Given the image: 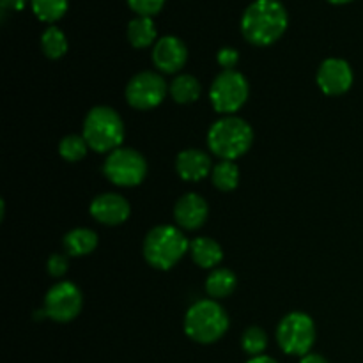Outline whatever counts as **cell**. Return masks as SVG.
Returning a JSON list of instances; mask_svg holds the SVG:
<instances>
[{
    "label": "cell",
    "instance_id": "6da1fadb",
    "mask_svg": "<svg viewBox=\"0 0 363 363\" xmlns=\"http://www.w3.org/2000/svg\"><path fill=\"white\" fill-rule=\"evenodd\" d=\"M289 14L280 0H254L241 16V34L250 45L269 46L287 30Z\"/></svg>",
    "mask_w": 363,
    "mask_h": 363
},
{
    "label": "cell",
    "instance_id": "7a4b0ae2",
    "mask_svg": "<svg viewBox=\"0 0 363 363\" xmlns=\"http://www.w3.org/2000/svg\"><path fill=\"white\" fill-rule=\"evenodd\" d=\"M254 130L238 116H223L211 124L208 131V147L216 158L234 162L250 151Z\"/></svg>",
    "mask_w": 363,
    "mask_h": 363
},
{
    "label": "cell",
    "instance_id": "3957f363",
    "mask_svg": "<svg viewBox=\"0 0 363 363\" xmlns=\"http://www.w3.org/2000/svg\"><path fill=\"white\" fill-rule=\"evenodd\" d=\"M188 250L190 243L186 236L183 230L174 225L155 227L149 230L142 245V254L147 264L162 272L174 268Z\"/></svg>",
    "mask_w": 363,
    "mask_h": 363
},
{
    "label": "cell",
    "instance_id": "277c9868",
    "mask_svg": "<svg viewBox=\"0 0 363 363\" xmlns=\"http://www.w3.org/2000/svg\"><path fill=\"white\" fill-rule=\"evenodd\" d=\"M84 138L89 149L96 152H112L121 147L124 140V121L113 108L105 105L94 106L85 116Z\"/></svg>",
    "mask_w": 363,
    "mask_h": 363
},
{
    "label": "cell",
    "instance_id": "5b68a950",
    "mask_svg": "<svg viewBox=\"0 0 363 363\" xmlns=\"http://www.w3.org/2000/svg\"><path fill=\"white\" fill-rule=\"evenodd\" d=\"M229 330V315L216 300H199L184 315V333L194 342L213 344Z\"/></svg>",
    "mask_w": 363,
    "mask_h": 363
},
{
    "label": "cell",
    "instance_id": "8992f818",
    "mask_svg": "<svg viewBox=\"0 0 363 363\" xmlns=\"http://www.w3.org/2000/svg\"><path fill=\"white\" fill-rule=\"evenodd\" d=\"M277 342L291 357H305L315 342L314 319L305 312H291L277 326Z\"/></svg>",
    "mask_w": 363,
    "mask_h": 363
},
{
    "label": "cell",
    "instance_id": "52a82bcc",
    "mask_svg": "<svg viewBox=\"0 0 363 363\" xmlns=\"http://www.w3.org/2000/svg\"><path fill=\"white\" fill-rule=\"evenodd\" d=\"M250 87L245 78L236 69H223L216 74L209 89V101L213 108L222 116H234L247 103Z\"/></svg>",
    "mask_w": 363,
    "mask_h": 363
},
{
    "label": "cell",
    "instance_id": "ba28073f",
    "mask_svg": "<svg viewBox=\"0 0 363 363\" xmlns=\"http://www.w3.org/2000/svg\"><path fill=\"white\" fill-rule=\"evenodd\" d=\"M103 174L116 186H138L147 176V162L138 151L131 147H119L106 156Z\"/></svg>",
    "mask_w": 363,
    "mask_h": 363
},
{
    "label": "cell",
    "instance_id": "9c48e42d",
    "mask_svg": "<svg viewBox=\"0 0 363 363\" xmlns=\"http://www.w3.org/2000/svg\"><path fill=\"white\" fill-rule=\"evenodd\" d=\"M84 307V296L77 284L59 282L50 287L45 296V305L38 312V318H48L57 323H69L77 318Z\"/></svg>",
    "mask_w": 363,
    "mask_h": 363
},
{
    "label": "cell",
    "instance_id": "30bf717a",
    "mask_svg": "<svg viewBox=\"0 0 363 363\" xmlns=\"http://www.w3.org/2000/svg\"><path fill=\"white\" fill-rule=\"evenodd\" d=\"M169 94V85L156 71H140L126 85V101L135 110H152Z\"/></svg>",
    "mask_w": 363,
    "mask_h": 363
},
{
    "label": "cell",
    "instance_id": "8fae6325",
    "mask_svg": "<svg viewBox=\"0 0 363 363\" xmlns=\"http://www.w3.org/2000/svg\"><path fill=\"white\" fill-rule=\"evenodd\" d=\"M318 85L326 96L346 94L354 80L350 62L339 57H330L323 60L318 69Z\"/></svg>",
    "mask_w": 363,
    "mask_h": 363
},
{
    "label": "cell",
    "instance_id": "7c38bea8",
    "mask_svg": "<svg viewBox=\"0 0 363 363\" xmlns=\"http://www.w3.org/2000/svg\"><path fill=\"white\" fill-rule=\"evenodd\" d=\"M188 60V48L176 35H163L152 46V64L162 73H179Z\"/></svg>",
    "mask_w": 363,
    "mask_h": 363
},
{
    "label": "cell",
    "instance_id": "4fadbf2b",
    "mask_svg": "<svg viewBox=\"0 0 363 363\" xmlns=\"http://www.w3.org/2000/svg\"><path fill=\"white\" fill-rule=\"evenodd\" d=\"M89 211H91V216L96 222L103 223V225L116 227L130 218L131 206L123 195L101 194L92 199Z\"/></svg>",
    "mask_w": 363,
    "mask_h": 363
},
{
    "label": "cell",
    "instance_id": "5bb4252c",
    "mask_svg": "<svg viewBox=\"0 0 363 363\" xmlns=\"http://www.w3.org/2000/svg\"><path fill=\"white\" fill-rule=\"evenodd\" d=\"M209 215V206L204 197L199 194H184L177 199L174 206V218H176L179 229L197 230L206 223Z\"/></svg>",
    "mask_w": 363,
    "mask_h": 363
},
{
    "label": "cell",
    "instance_id": "9a60e30c",
    "mask_svg": "<svg viewBox=\"0 0 363 363\" xmlns=\"http://www.w3.org/2000/svg\"><path fill=\"white\" fill-rule=\"evenodd\" d=\"M177 176L188 183H197L213 172L211 156L201 149H184L176 158Z\"/></svg>",
    "mask_w": 363,
    "mask_h": 363
},
{
    "label": "cell",
    "instance_id": "2e32d148",
    "mask_svg": "<svg viewBox=\"0 0 363 363\" xmlns=\"http://www.w3.org/2000/svg\"><path fill=\"white\" fill-rule=\"evenodd\" d=\"M190 255L197 266L204 269H215L222 262L223 250L213 238H197L190 243Z\"/></svg>",
    "mask_w": 363,
    "mask_h": 363
},
{
    "label": "cell",
    "instance_id": "e0dca14e",
    "mask_svg": "<svg viewBox=\"0 0 363 363\" xmlns=\"http://www.w3.org/2000/svg\"><path fill=\"white\" fill-rule=\"evenodd\" d=\"M62 245L69 257H84V255L92 254L96 250V247H98V234L91 229L78 227V229L69 230L64 236Z\"/></svg>",
    "mask_w": 363,
    "mask_h": 363
},
{
    "label": "cell",
    "instance_id": "ac0fdd59",
    "mask_svg": "<svg viewBox=\"0 0 363 363\" xmlns=\"http://www.w3.org/2000/svg\"><path fill=\"white\" fill-rule=\"evenodd\" d=\"M126 34L133 48H147V46H155L158 30L151 16H135L128 23Z\"/></svg>",
    "mask_w": 363,
    "mask_h": 363
},
{
    "label": "cell",
    "instance_id": "d6986e66",
    "mask_svg": "<svg viewBox=\"0 0 363 363\" xmlns=\"http://www.w3.org/2000/svg\"><path fill=\"white\" fill-rule=\"evenodd\" d=\"M238 279L233 269L215 268L206 280V293L211 300H223L234 293Z\"/></svg>",
    "mask_w": 363,
    "mask_h": 363
},
{
    "label": "cell",
    "instance_id": "ffe728a7",
    "mask_svg": "<svg viewBox=\"0 0 363 363\" xmlns=\"http://www.w3.org/2000/svg\"><path fill=\"white\" fill-rule=\"evenodd\" d=\"M170 98L179 105H190L195 103L201 96V84L191 74H177L169 85Z\"/></svg>",
    "mask_w": 363,
    "mask_h": 363
},
{
    "label": "cell",
    "instance_id": "44dd1931",
    "mask_svg": "<svg viewBox=\"0 0 363 363\" xmlns=\"http://www.w3.org/2000/svg\"><path fill=\"white\" fill-rule=\"evenodd\" d=\"M41 50L48 59L59 60L67 52V38L59 27L50 25L41 35Z\"/></svg>",
    "mask_w": 363,
    "mask_h": 363
},
{
    "label": "cell",
    "instance_id": "7402d4cb",
    "mask_svg": "<svg viewBox=\"0 0 363 363\" xmlns=\"http://www.w3.org/2000/svg\"><path fill=\"white\" fill-rule=\"evenodd\" d=\"M211 181L215 188H218L220 191L236 190L238 184H240V169H238L234 162L222 160V162L213 167Z\"/></svg>",
    "mask_w": 363,
    "mask_h": 363
},
{
    "label": "cell",
    "instance_id": "603a6c76",
    "mask_svg": "<svg viewBox=\"0 0 363 363\" xmlns=\"http://www.w3.org/2000/svg\"><path fill=\"white\" fill-rule=\"evenodd\" d=\"M69 0H30L32 13L45 23H55L67 13Z\"/></svg>",
    "mask_w": 363,
    "mask_h": 363
},
{
    "label": "cell",
    "instance_id": "cb8c5ba5",
    "mask_svg": "<svg viewBox=\"0 0 363 363\" xmlns=\"http://www.w3.org/2000/svg\"><path fill=\"white\" fill-rule=\"evenodd\" d=\"M87 151L89 144L85 142L84 135H67L59 144V155L69 163H77L84 160L87 156Z\"/></svg>",
    "mask_w": 363,
    "mask_h": 363
},
{
    "label": "cell",
    "instance_id": "d4e9b609",
    "mask_svg": "<svg viewBox=\"0 0 363 363\" xmlns=\"http://www.w3.org/2000/svg\"><path fill=\"white\" fill-rule=\"evenodd\" d=\"M241 347L250 357H261L268 347V335L261 326H250L241 337Z\"/></svg>",
    "mask_w": 363,
    "mask_h": 363
},
{
    "label": "cell",
    "instance_id": "484cf974",
    "mask_svg": "<svg viewBox=\"0 0 363 363\" xmlns=\"http://www.w3.org/2000/svg\"><path fill=\"white\" fill-rule=\"evenodd\" d=\"M131 11L137 13V16H155L165 6V0H126Z\"/></svg>",
    "mask_w": 363,
    "mask_h": 363
},
{
    "label": "cell",
    "instance_id": "4316f807",
    "mask_svg": "<svg viewBox=\"0 0 363 363\" xmlns=\"http://www.w3.org/2000/svg\"><path fill=\"white\" fill-rule=\"evenodd\" d=\"M216 60H218V64L223 69H234L238 62H240V53L233 46H223V48H220Z\"/></svg>",
    "mask_w": 363,
    "mask_h": 363
},
{
    "label": "cell",
    "instance_id": "83f0119b",
    "mask_svg": "<svg viewBox=\"0 0 363 363\" xmlns=\"http://www.w3.org/2000/svg\"><path fill=\"white\" fill-rule=\"evenodd\" d=\"M46 268H48V273L53 279H59V277H62L67 272V257L62 254L50 255Z\"/></svg>",
    "mask_w": 363,
    "mask_h": 363
},
{
    "label": "cell",
    "instance_id": "f1b7e54d",
    "mask_svg": "<svg viewBox=\"0 0 363 363\" xmlns=\"http://www.w3.org/2000/svg\"><path fill=\"white\" fill-rule=\"evenodd\" d=\"M28 0H0L2 11H21L27 6Z\"/></svg>",
    "mask_w": 363,
    "mask_h": 363
},
{
    "label": "cell",
    "instance_id": "f546056e",
    "mask_svg": "<svg viewBox=\"0 0 363 363\" xmlns=\"http://www.w3.org/2000/svg\"><path fill=\"white\" fill-rule=\"evenodd\" d=\"M300 363H330L328 360H326L323 354H318V353H308L305 354V357H301Z\"/></svg>",
    "mask_w": 363,
    "mask_h": 363
},
{
    "label": "cell",
    "instance_id": "4dcf8cb0",
    "mask_svg": "<svg viewBox=\"0 0 363 363\" xmlns=\"http://www.w3.org/2000/svg\"><path fill=\"white\" fill-rule=\"evenodd\" d=\"M247 363H279V362H277L275 358L264 357V354H261V357H252Z\"/></svg>",
    "mask_w": 363,
    "mask_h": 363
},
{
    "label": "cell",
    "instance_id": "1f68e13d",
    "mask_svg": "<svg viewBox=\"0 0 363 363\" xmlns=\"http://www.w3.org/2000/svg\"><path fill=\"white\" fill-rule=\"evenodd\" d=\"M328 2L333 4V6H344V4H350L353 0H328Z\"/></svg>",
    "mask_w": 363,
    "mask_h": 363
}]
</instances>
